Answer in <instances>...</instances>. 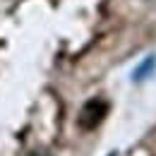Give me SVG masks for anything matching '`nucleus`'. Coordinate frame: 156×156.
Returning a JSON list of instances; mask_svg holds the SVG:
<instances>
[{
  "instance_id": "20e7f679",
  "label": "nucleus",
  "mask_w": 156,
  "mask_h": 156,
  "mask_svg": "<svg viewBox=\"0 0 156 156\" xmlns=\"http://www.w3.org/2000/svg\"><path fill=\"white\" fill-rule=\"evenodd\" d=\"M111 156H115V154H111Z\"/></svg>"
},
{
  "instance_id": "7ed1b4c3",
  "label": "nucleus",
  "mask_w": 156,
  "mask_h": 156,
  "mask_svg": "<svg viewBox=\"0 0 156 156\" xmlns=\"http://www.w3.org/2000/svg\"><path fill=\"white\" fill-rule=\"evenodd\" d=\"M29 156H51V154H48V151H31Z\"/></svg>"
},
{
  "instance_id": "f257e3e1",
  "label": "nucleus",
  "mask_w": 156,
  "mask_h": 156,
  "mask_svg": "<svg viewBox=\"0 0 156 156\" xmlns=\"http://www.w3.org/2000/svg\"><path fill=\"white\" fill-rule=\"evenodd\" d=\"M108 115V103L103 98H89L82 111H79V118H77V125L82 130H96L98 125L103 122V118Z\"/></svg>"
},
{
  "instance_id": "f03ea898",
  "label": "nucleus",
  "mask_w": 156,
  "mask_h": 156,
  "mask_svg": "<svg viewBox=\"0 0 156 156\" xmlns=\"http://www.w3.org/2000/svg\"><path fill=\"white\" fill-rule=\"evenodd\" d=\"M154 67H156V58H147V60H144V62H142V65L135 70L132 79H135V82H142L144 77H149V75H151V70H154Z\"/></svg>"
}]
</instances>
